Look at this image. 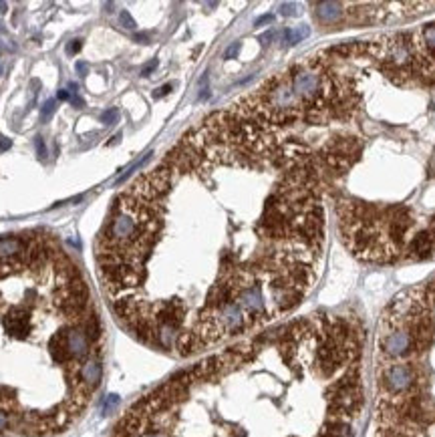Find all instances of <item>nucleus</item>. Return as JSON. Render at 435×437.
I'll list each match as a JSON object with an SVG mask.
<instances>
[{
  "mask_svg": "<svg viewBox=\"0 0 435 437\" xmlns=\"http://www.w3.org/2000/svg\"><path fill=\"white\" fill-rule=\"evenodd\" d=\"M415 379H417V371L411 365H405V363L387 365L381 371V389H383V393L397 397V395L407 393L413 387Z\"/></svg>",
  "mask_w": 435,
  "mask_h": 437,
  "instance_id": "f257e3e1",
  "label": "nucleus"
},
{
  "mask_svg": "<svg viewBox=\"0 0 435 437\" xmlns=\"http://www.w3.org/2000/svg\"><path fill=\"white\" fill-rule=\"evenodd\" d=\"M391 330L381 337V351L391 358L407 357L413 351V341L403 324H389Z\"/></svg>",
  "mask_w": 435,
  "mask_h": 437,
  "instance_id": "f03ea898",
  "label": "nucleus"
},
{
  "mask_svg": "<svg viewBox=\"0 0 435 437\" xmlns=\"http://www.w3.org/2000/svg\"><path fill=\"white\" fill-rule=\"evenodd\" d=\"M2 324L10 337L24 339V337H29V330H31V313L22 306H14L6 313Z\"/></svg>",
  "mask_w": 435,
  "mask_h": 437,
  "instance_id": "7ed1b4c3",
  "label": "nucleus"
},
{
  "mask_svg": "<svg viewBox=\"0 0 435 437\" xmlns=\"http://www.w3.org/2000/svg\"><path fill=\"white\" fill-rule=\"evenodd\" d=\"M411 254L415 258H427L433 250V240L429 236V232H419L415 238L411 240V246H409Z\"/></svg>",
  "mask_w": 435,
  "mask_h": 437,
  "instance_id": "20e7f679",
  "label": "nucleus"
},
{
  "mask_svg": "<svg viewBox=\"0 0 435 437\" xmlns=\"http://www.w3.org/2000/svg\"><path fill=\"white\" fill-rule=\"evenodd\" d=\"M317 8H318V16L324 22H335L343 14V4L341 2H320V4H317Z\"/></svg>",
  "mask_w": 435,
  "mask_h": 437,
  "instance_id": "39448f33",
  "label": "nucleus"
},
{
  "mask_svg": "<svg viewBox=\"0 0 435 437\" xmlns=\"http://www.w3.org/2000/svg\"><path fill=\"white\" fill-rule=\"evenodd\" d=\"M309 27H296V29H286L284 33H282V39L284 42H288V44H296V42H300V40L304 39V37H309Z\"/></svg>",
  "mask_w": 435,
  "mask_h": 437,
  "instance_id": "423d86ee",
  "label": "nucleus"
},
{
  "mask_svg": "<svg viewBox=\"0 0 435 437\" xmlns=\"http://www.w3.org/2000/svg\"><path fill=\"white\" fill-rule=\"evenodd\" d=\"M423 42L427 44V48L435 53V24H427L423 29Z\"/></svg>",
  "mask_w": 435,
  "mask_h": 437,
  "instance_id": "0eeeda50",
  "label": "nucleus"
},
{
  "mask_svg": "<svg viewBox=\"0 0 435 437\" xmlns=\"http://www.w3.org/2000/svg\"><path fill=\"white\" fill-rule=\"evenodd\" d=\"M10 411L6 409V405H4V401L0 399V433L2 431H6L8 427H10Z\"/></svg>",
  "mask_w": 435,
  "mask_h": 437,
  "instance_id": "6e6552de",
  "label": "nucleus"
},
{
  "mask_svg": "<svg viewBox=\"0 0 435 437\" xmlns=\"http://www.w3.org/2000/svg\"><path fill=\"white\" fill-rule=\"evenodd\" d=\"M117 119H119L117 107H111L109 111H103V113H101V123H105V125H113V123H117Z\"/></svg>",
  "mask_w": 435,
  "mask_h": 437,
  "instance_id": "1a4fd4ad",
  "label": "nucleus"
},
{
  "mask_svg": "<svg viewBox=\"0 0 435 437\" xmlns=\"http://www.w3.org/2000/svg\"><path fill=\"white\" fill-rule=\"evenodd\" d=\"M55 101L50 99V101H46L44 103V107H42V113H40V117H42V121H48L50 117H53V113H55Z\"/></svg>",
  "mask_w": 435,
  "mask_h": 437,
  "instance_id": "9d476101",
  "label": "nucleus"
},
{
  "mask_svg": "<svg viewBox=\"0 0 435 437\" xmlns=\"http://www.w3.org/2000/svg\"><path fill=\"white\" fill-rule=\"evenodd\" d=\"M81 46H83V44H81V40L79 39H73L71 42H69V44H67V55H69V57L77 55V53L81 50Z\"/></svg>",
  "mask_w": 435,
  "mask_h": 437,
  "instance_id": "9b49d317",
  "label": "nucleus"
},
{
  "mask_svg": "<svg viewBox=\"0 0 435 437\" xmlns=\"http://www.w3.org/2000/svg\"><path fill=\"white\" fill-rule=\"evenodd\" d=\"M117 403H119L117 395H111V397L105 401V409H103V413H109V411H113V409L117 407Z\"/></svg>",
  "mask_w": 435,
  "mask_h": 437,
  "instance_id": "f8f14e48",
  "label": "nucleus"
},
{
  "mask_svg": "<svg viewBox=\"0 0 435 437\" xmlns=\"http://www.w3.org/2000/svg\"><path fill=\"white\" fill-rule=\"evenodd\" d=\"M121 22H123L127 29H135V20L131 18V14H129L127 10H123V12H121Z\"/></svg>",
  "mask_w": 435,
  "mask_h": 437,
  "instance_id": "ddd939ff",
  "label": "nucleus"
},
{
  "mask_svg": "<svg viewBox=\"0 0 435 437\" xmlns=\"http://www.w3.org/2000/svg\"><path fill=\"white\" fill-rule=\"evenodd\" d=\"M35 145H37V153H39V158L44 159V156H46V147H44V143H42V137H35Z\"/></svg>",
  "mask_w": 435,
  "mask_h": 437,
  "instance_id": "4468645a",
  "label": "nucleus"
},
{
  "mask_svg": "<svg viewBox=\"0 0 435 437\" xmlns=\"http://www.w3.org/2000/svg\"><path fill=\"white\" fill-rule=\"evenodd\" d=\"M173 87L171 85H163V87H159V89H156V93H153V97L156 99H161V97H165V95H169V91H171Z\"/></svg>",
  "mask_w": 435,
  "mask_h": 437,
  "instance_id": "2eb2a0df",
  "label": "nucleus"
},
{
  "mask_svg": "<svg viewBox=\"0 0 435 437\" xmlns=\"http://www.w3.org/2000/svg\"><path fill=\"white\" fill-rule=\"evenodd\" d=\"M294 8H296V6L290 4V2H288V4H280V14H282V16H290V14H294Z\"/></svg>",
  "mask_w": 435,
  "mask_h": 437,
  "instance_id": "dca6fc26",
  "label": "nucleus"
},
{
  "mask_svg": "<svg viewBox=\"0 0 435 437\" xmlns=\"http://www.w3.org/2000/svg\"><path fill=\"white\" fill-rule=\"evenodd\" d=\"M238 53H240V42H234L230 48H226V55H224V57H226V59H234Z\"/></svg>",
  "mask_w": 435,
  "mask_h": 437,
  "instance_id": "f3484780",
  "label": "nucleus"
},
{
  "mask_svg": "<svg viewBox=\"0 0 435 437\" xmlns=\"http://www.w3.org/2000/svg\"><path fill=\"white\" fill-rule=\"evenodd\" d=\"M12 147V141L8 139V137H4V135H0V151H8Z\"/></svg>",
  "mask_w": 435,
  "mask_h": 437,
  "instance_id": "a211bd4d",
  "label": "nucleus"
},
{
  "mask_svg": "<svg viewBox=\"0 0 435 437\" xmlns=\"http://www.w3.org/2000/svg\"><path fill=\"white\" fill-rule=\"evenodd\" d=\"M156 67H158V61L153 59V61H151L149 65H145V67H143V71H141V75H143V77H147V75H149V73H151V71H153Z\"/></svg>",
  "mask_w": 435,
  "mask_h": 437,
  "instance_id": "6ab92c4d",
  "label": "nucleus"
},
{
  "mask_svg": "<svg viewBox=\"0 0 435 437\" xmlns=\"http://www.w3.org/2000/svg\"><path fill=\"white\" fill-rule=\"evenodd\" d=\"M272 20H274V16H272V14H266V16H260V18H258L254 24H256V27H262V24H266V22H272Z\"/></svg>",
  "mask_w": 435,
  "mask_h": 437,
  "instance_id": "aec40b11",
  "label": "nucleus"
},
{
  "mask_svg": "<svg viewBox=\"0 0 435 437\" xmlns=\"http://www.w3.org/2000/svg\"><path fill=\"white\" fill-rule=\"evenodd\" d=\"M77 71L81 73V77H87V73H89V65H87V63H77Z\"/></svg>",
  "mask_w": 435,
  "mask_h": 437,
  "instance_id": "412c9836",
  "label": "nucleus"
},
{
  "mask_svg": "<svg viewBox=\"0 0 435 437\" xmlns=\"http://www.w3.org/2000/svg\"><path fill=\"white\" fill-rule=\"evenodd\" d=\"M57 97H59L61 101H69V99H71V95H69V91H65V89H61V91L57 93Z\"/></svg>",
  "mask_w": 435,
  "mask_h": 437,
  "instance_id": "4be33fe9",
  "label": "nucleus"
},
{
  "mask_svg": "<svg viewBox=\"0 0 435 437\" xmlns=\"http://www.w3.org/2000/svg\"><path fill=\"white\" fill-rule=\"evenodd\" d=\"M274 39V33H266V35H262V42H264V44H268V40H272Z\"/></svg>",
  "mask_w": 435,
  "mask_h": 437,
  "instance_id": "5701e85b",
  "label": "nucleus"
},
{
  "mask_svg": "<svg viewBox=\"0 0 435 437\" xmlns=\"http://www.w3.org/2000/svg\"><path fill=\"white\" fill-rule=\"evenodd\" d=\"M73 105H75V107H77V105H79V107H83V105H85V101H83L81 97H73Z\"/></svg>",
  "mask_w": 435,
  "mask_h": 437,
  "instance_id": "b1692460",
  "label": "nucleus"
},
{
  "mask_svg": "<svg viewBox=\"0 0 435 437\" xmlns=\"http://www.w3.org/2000/svg\"><path fill=\"white\" fill-rule=\"evenodd\" d=\"M135 39H137V40H147V35H137Z\"/></svg>",
  "mask_w": 435,
  "mask_h": 437,
  "instance_id": "393cba45",
  "label": "nucleus"
},
{
  "mask_svg": "<svg viewBox=\"0 0 435 437\" xmlns=\"http://www.w3.org/2000/svg\"><path fill=\"white\" fill-rule=\"evenodd\" d=\"M0 12H6V4L4 2H0Z\"/></svg>",
  "mask_w": 435,
  "mask_h": 437,
  "instance_id": "a878e982",
  "label": "nucleus"
}]
</instances>
